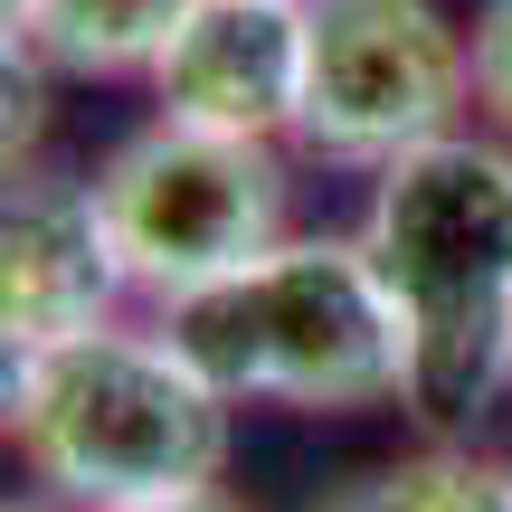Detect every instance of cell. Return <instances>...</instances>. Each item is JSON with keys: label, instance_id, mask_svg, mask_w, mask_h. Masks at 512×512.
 <instances>
[{"label": "cell", "instance_id": "4", "mask_svg": "<svg viewBox=\"0 0 512 512\" xmlns=\"http://www.w3.org/2000/svg\"><path fill=\"white\" fill-rule=\"evenodd\" d=\"M86 190H95L114 256H124V285L152 294L162 313L285 247V162H275V143H238V133H200L162 114L133 143H114Z\"/></svg>", "mask_w": 512, "mask_h": 512}, {"label": "cell", "instance_id": "9", "mask_svg": "<svg viewBox=\"0 0 512 512\" xmlns=\"http://www.w3.org/2000/svg\"><path fill=\"white\" fill-rule=\"evenodd\" d=\"M313 512H512V465H484V456H465V446L427 437L418 456L342 484V494L313 503Z\"/></svg>", "mask_w": 512, "mask_h": 512}, {"label": "cell", "instance_id": "5", "mask_svg": "<svg viewBox=\"0 0 512 512\" xmlns=\"http://www.w3.org/2000/svg\"><path fill=\"white\" fill-rule=\"evenodd\" d=\"M475 105V38L437 0H304V133L323 162L389 171Z\"/></svg>", "mask_w": 512, "mask_h": 512}, {"label": "cell", "instance_id": "6", "mask_svg": "<svg viewBox=\"0 0 512 512\" xmlns=\"http://www.w3.org/2000/svg\"><path fill=\"white\" fill-rule=\"evenodd\" d=\"M152 95L171 124L275 143L304 114V0H200L162 57Z\"/></svg>", "mask_w": 512, "mask_h": 512}, {"label": "cell", "instance_id": "1", "mask_svg": "<svg viewBox=\"0 0 512 512\" xmlns=\"http://www.w3.org/2000/svg\"><path fill=\"white\" fill-rule=\"evenodd\" d=\"M370 266L408 323V418L427 437L475 427L512 351V143L446 133L380 171L361 219Z\"/></svg>", "mask_w": 512, "mask_h": 512}, {"label": "cell", "instance_id": "3", "mask_svg": "<svg viewBox=\"0 0 512 512\" xmlns=\"http://www.w3.org/2000/svg\"><path fill=\"white\" fill-rule=\"evenodd\" d=\"M162 332L219 399H285V408L408 399V323L361 238H285L247 275L171 304Z\"/></svg>", "mask_w": 512, "mask_h": 512}, {"label": "cell", "instance_id": "13", "mask_svg": "<svg viewBox=\"0 0 512 512\" xmlns=\"http://www.w3.org/2000/svg\"><path fill=\"white\" fill-rule=\"evenodd\" d=\"M503 380H512V351H503Z\"/></svg>", "mask_w": 512, "mask_h": 512}, {"label": "cell", "instance_id": "11", "mask_svg": "<svg viewBox=\"0 0 512 512\" xmlns=\"http://www.w3.org/2000/svg\"><path fill=\"white\" fill-rule=\"evenodd\" d=\"M152 512H238V503H219V494H190V503H152Z\"/></svg>", "mask_w": 512, "mask_h": 512}, {"label": "cell", "instance_id": "7", "mask_svg": "<svg viewBox=\"0 0 512 512\" xmlns=\"http://www.w3.org/2000/svg\"><path fill=\"white\" fill-rule=\"evenodd\" d=\"M114 294H133V285H124V256H114L105 219H95V190L10 181V219H0V332H10V361L57 351L76 332H105Z\"/></svg>", "mask_w": 512, "mask_h": 512}, {"label": "cell", "instance_id": "8", "mask_svg": "<svg viewBox=\"0 0 512 512\" xmlns=\"http://www.w3.org/2000/svg\"><path fill=\"white\" fill-rule=\"evenodd\" d=\"M200 0H10V48L67 76H152Z\"/></svg>", "mask_w": 512, "mask_h": 512}, {"label": "cell", "instance_id": "10", "mask_svg": "<svg viewBox=\"0 0 512 512\" xmlns=\"http://www.w3.org/2000/svg\"><path fill=\"white\" fill-rule=\"evenodd\" d=\"M475 114L494 124V143H512V0H484L475 19Z\"/></svg>", "mask_w": 512, "mask_h": 512}, {"label": "cell", "instance_id": "12", "mask_svg": "<svg viewBox=\"0 0 512 512\" xmlns=\"http://www.w3.org/2000/svg\"><path fill=\"white\" fill-rule=\"evenodd\" d=\"M10 512H57V503H10Z\"/></svg>", "mask_w": 512, "mask_h": 512}, {"label": "cell", "instance_id": "2", "mask_svg": "<svg viewBox=\"0 0 512 512\" xmlns=\"http://www.w3.org/2000/svg\"><path fill=\"white\" fill-rule=\"evenodd\" d=\"M228 408L171 332H76L57 351L10 361V437L29 475L76 512H152L219 494L228 475Z\"/></svg>", "mask_w": 512, "mask_h": 512}]
</instances>
